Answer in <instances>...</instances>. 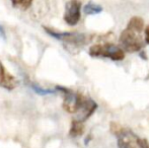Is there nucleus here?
<instances>
[{
  "instance_id": "obj_1",
  "label": "nucleus",
  "mask_w": 149,
  "mask_h": 148,
  "mask_svg": "<svg viewBox=\"0 0 149 148\" xmlns=\"http://www.w3.org/2000/svg\"><path fill=\"white\" fill-rule=\"evenodd\" d=\"M144 28V20L140 16H133L129 20L125 30L120 35V45L126 52L135 53L141 51L144 47L145 41L141 37V33Z\"/></svg>"
},
{
  "instance_id": "obj_2",
  "label": "nucleus",
  "mask_w": 149,
  "mask_h": 148,
  "mask_svg": "<svg viewBox=\"0 0 149 148\" xmlns=\"http://www.w3.org/2000/svg\"><path fill=\"white\" fill-rule=\"evenodd\" d=\"M111 131L117 136L119 148H149L146 139L141 138L133 131L124 128L117 123H111Z\"/></svg>"
},
{
  "instance_id": "obj_3",
  "label": "nucleus",
  "mask_w": 149,
  "mask_h": 148,
  "mask_svg": "<svg viewBox=\"0 0 149 148\" xmlns=\"http://www.w3.org/2000/svg\"><path fill=\"white\" fill-rule=\"evenodd\" d=\"M88 53L91 57L109 58L113 61H122L125 59L124 50L112 43L95 44L89 48Z\"/></svg>"
},
{
  "instance_id": "obj_4",
  "label": "nucleus",
  "mask_w": 149,
  "mask_h": 148,
  "mask_svg": "<svg viewBox=\"0 0 149 148\" xmlns=\"http://www.w3.org/2000/svg\"><path fill=\"white\" fill-rule=\"evenodd\" d=\"M56 89L63 93V109L69 114H77L81 107L84 95L67 87L57 86Z\"/></svg>"
},
{
  "instance_id": "obj_5",
  "label": "nucleus",
  "mask_w": 149,
  "mask_h": 148,
  "mask_svg": "<svg viewBox=\"0 0 149 148\" xmlns=\"http://www.w3.org/2000/svg\"><path fill=\"white\" fill-rule=\"evenodd\" d=\"M46 32L51 37L57 39L58 41L64 42V43L70 44L74 46H83L86 45L90 41V37L86 34L76 32H57L51 28H45Z\"/></svg>"
},
{
  "instance_id": "obj_6",
  "label": "nucleus",
  "mask_w": 149,
  "mask_h": 148,
  "mask_svg": "<svg viewBox=\"0 0 149 148\" xmlns=\"http://www.w3.org/2000/svg\"><path fill=\"white\" fill-rule=\"evenodd\" d=\"M63 17L68 26H76L81 17V2L79 0H69L65 5Z\"/></svg>"
},
{
  "instance_id": "obj_7",
  "label": "nucleus",
  "mask_w": 149,
  "mask_h": 148,
  "mask_svg": "<svg viewBox=\"0 0 149 148\" xmlns=\"http://www.w3.org/2000/svg\"><path fill=\"white\" fill-rule=\"evenodd\" d=\"M96 109H97V104L92 99L84 95V99H83V101H82V104H81L80 109L77 112L76 119H75V120L83 123L84 121H86L89 117L92 116V114L96 111Z\"/></svg>"
},
{
  "instance_id": "obj_8",
  "label": "nucleus",
  "mask_w": 149,
  "mask_h": 148,
  "mask_svg": "<svg viewBox=\"0 0 149 148\" xmlns=\"http://www.w3.org/2000/svg\"><path fill=\"white\" fill-rule=\"evenodd\" d=\"M0 86L8 90H12L17 86L16 78L8 72L0 60Z\"/></svg>"
},
{
  "instance_id": "obj_9",
  "label": "nucleus",
  "mask_w": 149,
  "mask_h": 148,
  "mask_svg": "<svg viewBox=\"0 0 149 148\" xmlns=\"http://www.w3.org/2000/svg\"><path fill=\"white\" fill-rule=\"evenodd\" d=\"M102 11V7L94 2H88L83 6V12L86 15H95Z\"/></svg>"
},
{
  "instance_id": "obj_10",
  "label": "nucleus",
  "mask_w": 149,
  "mask_h": 148,
  "mask_svg": "<svg viewBox=\"0 0 149 148\" xmlns=\"http://www.w3.org/2000/svg\"><path fill=\"white\" fill-rule=\"evenodd\" d=\"M84 131V127H83V123L79 122L77 120H73L72 124H71V128H70V134L71 137H78L81 136Z\"/></svg>"
},
{
  "instance_id": "obj_11",
  "label": "nucleus",
  "mask_w": 149,
  "mask_h": 148,
  "mask_svg": "<svg viewBox=\"0 0 149 148\" xmlns=\"http://www.w3.org/2000/svg\"><path fill=\"white\" fill-rule=\"evenodd\" d=\"M30 87L35 91L37 94L42 95V97H45V95H49V94H53L55 93V89H51V88H43V87L39 86V85L35 84V83H31Z\"/></svg>"
},
{
  "instance_id": "obj_12",
  "label": "nucleus",
  "mask_w": 149,
  "mask_h": 148,
  "mask_svg": "<svg viewBox=\"0 0 149 148\" xmlns=\"http://www.w3.org/2000/svg\"><path fill=\"white\" fill-rule=\"evenodd\" d=\"M14 7L22 8V9H28L33 3V0H10Z\"/></svg>"
},
{
  "instance_id": "obj_13",
  "label": "nucleus",
  "mask_w": 149,
  "mask_h": 148,
  "mask_svg": "<svg viewBox=\"0 0 149 148\" xmlns=\"http://www.w3.org/2000/svg\"><path fill=\"white\" fill-rule=\"evenodd\" d=\"M144 35H145V43L149 45V26H147L144 30Z\"/></svg>"
},
{
  "instance_id": "obj_14",
  "label": "nucleus",
  "mask_w": 149,
  "mask_h": 148,
  "mask_svg": "<svg viewBox=\"0 0 149 148\" xmlns=\"http://www.w3.org/2000/svg\"><path fill=\"white\" fill-rule=\"evenodd\" d=\"M0 37L4 39V30H3V28H2L1 26H0Z\"/></svg>"
}]
</instances>
